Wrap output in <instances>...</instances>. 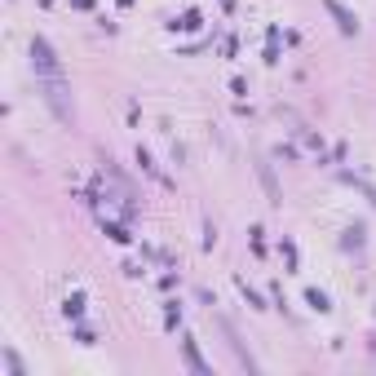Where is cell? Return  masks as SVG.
Masks as SVG:
<instances>
[{"instance_id":"cell-1","label":"cell","mask_w":376,"mask_h":376,"mask_svg":"<svg viewBox=\"0 0 376 376\" xmlns=\"http://www.w3.org/2000/svg\"><path fill=\"white\" fill-rule=\"evenodd\" d=\"M32 67H36V80H40V93H45V102L53 106V116H58L62 124L76 120V106H71V85H67L62 76V62L58 53H53V45L45 36L32 40Z\"/></svg>"},{"instance_id":"cell-2","label":"cell","mask_w":376,"mask_h":376,"mask_svg":"<svg viewBox=\"0 0 376 376\" xmlns=\"http://www.w3.org/2000/svg\"><path fill=\"white\" fill-rule=\"evenodd\" d=\"M323 5H328V13H332V18H337V27H341L345 36H354V32H358V18H354V13L341 5V0H323Z\"/></svg>"},{"instance_id":"cell-3","label":"cell","mask_w":376,"mask_h":376,"mask_svg":"<svg viewBox=\"0 0 376 376\" xmlns=\"http://www.w3.org/2000/svg\"><path fill=\"white\" fill-rule=\"evenodd\" d=\"M182 350H186V363H190L195 372H200V376H208V363H204V354H200V350H195V341H186V345H182Z\"/></svg>"},{"instance_id":"cell-4","label":"cell","mask_w":376,"mask_h":376,"mask_svg":"<svg viewBox=\"0 0 376 376\" xmlns=\"http://www.w3.org/2000/svg\"><path fill=\"white\" fill-rule=\"evenodd\" d=\"M305 301H310V310H319V314H328V310H332V305H328V297H323L319 288H310V292H305Z\"/></svg>"},{"instance_id":"cell-5","label":"cell","mask_w":376,"mask_h":376,"mask_svg":"<svg viewBox=\"0 0 376 376\" xmlns=\"http://www.w3.org/2000/svg\"><path fill=\"white\" fill-rule=\"evenodd\" d=\"M80 310H85V297H80V292H76V297H67V314H80Z\"/></svg>"}]
</instances>
